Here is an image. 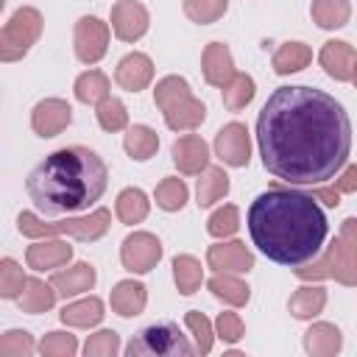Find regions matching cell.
I'll use <instances>...</instances> for the list:
<instances>
[{
    "instance_id": "cell-1",
    "label": "cell",
    "mask_w": 357,
    "mask_h": 357,
    "mask_svg": "<svg viewBox=\"0 0 357 357\" xmlns=\"http://www.w3.org/2000/svg\"><path fill=\"white\" fill-rule=\"evenodd\" d=\"M265 170L287 184H321L349 159L351 123L343 106L312 86H279L257 117Z\"/></svg>"
},
{
    "instance_id": "cell-4",
    "label": "cell",
    "mask_w": 357,
    "mask_h": 357,
    "mask_svg": "<svg viewBox=\"0 0 357 357\" xmlns=\"http://www.w3.org/2000/svg\"><path fill=\"white\" fill-rule=\"evenodd\" d=\"M296 276L304 282L312 279H337L346 287L357 284V218H346L340 234L329 243L324 257L312 259L304 268H296Z\"/></svg>"
},
{
    "instance_id": "cell-40",
    "label": "cell",
    "mask_w": 357,
    "mask_h": 357,
    "mask_svg": "<svg viewBox=\"0 0 357 357\" xmlns=\"http://www.w3.org/2000/svg\"><path fill=\"white\" fill-rule=\"evenodd\" d=\"M184 321H187V326H190V332L195 337V351L198 354H209L212 351V340H215V332H212L209 318L204 312H198V310H190L184 315Z\"/></svg>"
},
{
    "instance_id": "cell-30",
    "label": "cell",
    "mask_w": 357,
    "mask_h": 357,
    "mask_svg": "<svg viewBox=\"0 0 357 357\" xmlns=\"http://www.w3.org/2000/svg\"><path fill=\"white\" fill-rule=\"evenodd\" d=\"M123 145H126V153H128L131 159L148 162V159L156 153V148H159V137H156V131L148 128V126H131V128L126 131Z\"/></svg>"
},
{
    "instance_id": "cell-43",
    "label": "cell",
    "mask_w": 357,
    "mask_h": 357,
    "mask_svg": "<svg viewBox=\"0 0 357 357\" xmlns=\"http://www.w3.org/2000/svg\"><path fill=\"white\" fill-rule=\"evenodd\" d=\"M117 349H120V335L114 329H100V332L89 335L84 354L86 357H112V354H117Z\"/></svg>"
},
{
    "instance_id": "cell-44",
    "label": "cell",
    "mask_w": 357,
    "mask_h": 357,
    "mask_svg": "<svg viewBox=\"0 0 357 357\" xmlns=\"http://www.w3.org/2000/svg\"><path fill=\"white\" fill-rule=\"evenodd\" d=\"M215 335L223 340V343H237L243 335H245V326H243V318L231 310L220 312L218 321H215Z\"/></svg>"
},
{
    "instance_id": "cell-22",
    "label": "cell",
    "mask_w": 357,
    "mask_h": 357,
    "mask_svg": "<svg viewBox=\"0 0 357 357\" xmlns=\"http://www.w3.org/2000/svg\"><path fill=\"white\" fill-rule=\"evenodd\" d=\"M340 346H343V335L335 324L321 321V324H312L304 332V349L315 357H332V354L340 351Z\"/></svg>"
},
{
    "instance_id": "cell-2",
    "label": "cell",
    "mask_w": 357,
    "mask_h": 357,
    "mask_svg": "<svg viewBox=\"0 0 357 357\" xmlns=\"http://www.w3.org/2000/svg\"><path fill=\"white\" fill-rule=\"evenodd\" d=\"M248 231L254 245L273 262L298 268L321 251L329 223L310 192L271 187L248 206Z\"/></svg>"
},
{
    "instance_id": "cell-3",
    "label": "cell",
    "mask_w": 357,
    "mask_h": 357,
    "mask_svg": "<svg viewBox=\"0 0 357 357\" xmlns=\"http://www.w3.org/2000/svg\"><path fill=\"white\" fill-rule=\"evenodd\" d=\"M109 184L106 162L86 145H67L45 156L25 178V192L42 215L89 209Z\"/></svg>"
},
{
    "instance_id": "cell-16",
    "label": "cell",
    "mask_w": 357,
    "mask_h": 357,
    "mask_svg": "<svg viewBox=\"0 0 357 357\" xmlns=\"http://www.w3.org/2000/svg\"><path fill=\"white\" fill-rule=\"evenodd\" d=\"M173 162L184 176L204 173L209 167V145L198 134H184L173 142Z\"/></svg>"
},
{
    "instance_id": "cell-46",
    "label": "cell",
    "mask_w": 357,
    "mask_h": 357,
    "mask_svg": "<svg viewBox=\"0 0 357 357\" xmlns=\"http://www.w3.org/2000/svg\"><path fill=\"white\" fill-rule=\"evenodd\" d=\"M310 195H312L315 201H324V204L332 206V209L340 204V192H337V187H315Z\"/></svg>"
},
{
    "instance_id": "cell-13",
    "label": "cell",
    "mask_w": 357,
    "mask_h": 357,
    "mask_svg": "<svg viewBox=\"0 0 357 357\" xmlns=\"http://www.w3.org/2000/svg\"><path fill=\"white\" fill-rule=\"evenodd\" d=\"M70 120H73V109L61 98H45L31 112V128L39 137H56V134H61L70 126Z\"/></svg>"
},
{
    "instance_id": "cell-6",
    "label": "cell",
    "mask_w": 357,
    "mask_h": 357,
    "mask_svg": "<svg viewBox=\"0 0 357 357\" xmlns=\"http://www.w3.org/2000/svg\"><path fill=\"white\" fill-rule=\"evenodd\" d=\"M109 223H112V212L109 209H95L84 218H67V220H59V223H45L39 220L33 212H20L17 218V229L25 234V237H47V234H73L84 243L89 240H98L109 231Z\"/></svg>"
},
{
    "instance_id": "cell-15",
    "label": "cell",
    "mask_w": 357,
    "mask_h": 357,
    "mask_svg": "<svg viewBox=\"0 0 357 357\" xmlns=\"http://www.w3.org/2000/svg\"><path fill=\"white\" fill-rule=\"evenodd\" d=\"M318 61L324 67V73L335 81H351L354 75V61H357V53L349 42H340V39H329L324 42L321 53H318Z\"/></svg>"
},
{
    "instance_id": "cell-24",
    "label": "cell",
    "mask_w": 357,
    "mask_h": 357,
    "mask_svg": "<svg viewBox=\"0 0 357 357\" xmlns=\"http://www.w3.org/2000/svg\"><path fill=\"white\" fill-rule=\"evenodd\" d=\"M324 307H326V290L321 284H304L287 301V310L301 321H312L315 315L324 312Z\"/></svg>"
},
{
    "instance_id": "cell-21",
    "label": "cell",
    "mask_w": 357,
    "mask_h": 357,
    "mask_svg": "<svg viewBox=\"0 0 357 357\" xmlns=\"http://www.w3.org/2000/svg\"><path fill=\"white\" fill-rule=\"evenodd\" d=\"M109 301H112V310H114L117 315H123V318H134V315H139V312L145 310V304H148V290H145L142 282L123 279V282L114 284Z\"/></svg>"
},
{
    "instance_id": "cell-26",
    "label": "cell",
    "mask_w": 357,
    "mask_h": 357,
    "mask_svg": "<svg viewBox=\"0 0 357 357\" xmlns=\"http://www.w3.org/2000/svg\"><path fill=\"white\" fill-rule=\"evenodd\" d=\"M206 287L212 290L215 298H220V301H226L231 307H243L248 301V296H251L248 284L243 279H237V273H215L206 282Z\"/></svg>"
},
{
    "instance_id": "cell-17",
    "label": "cell",
    "mask_w": 357,
    "mask_h": 357,
    "mask_svg": "<svg viewBox=\"0 0 357 357\" xmlns=\"http://www.w3.org/2000/svg\"><path fill=\"white\" fill-rule=\"evenodd\" d=\"M151 78H153V61L145 53H137V50L128 53V56H123L120 64H117V70H114V81L123 89H128V92L145 89L151 84Z\"/></svg>"
},
{
    "instance_id": "cell-33",
    "label": "cell",
    "mask_w": 357,
    "mask_h": 357,
    "mask_svg": "<svg viewBox=\"0 0 357 357\" xmlns=\"http://www.w3.org/2000/svg\"><path fill=\"white\" fill-rule=\"evenodd\" d=\"M198 206H212L229 192V176L223 167H206L198 178Z\"/></svg>"
},
{
    "instance_id": "cell-39",
    "label": "cell",
    "mask_w": 357,
    "mask_h": 357,
    "mask_svg": "<svg viewBox=\"0 0 357 357\" xmlns=\"http://www.w3.org/2000/svg\"><path fill=\"white\" fill-rule=\"evenodd\" d=\"M25 279L28 276L22 273V268L11 257H6L0 262V296L3 298H20L22 287H25Z\"/></svg>"
},
{
    "instance_id": "cell-14",
    "label": "cell",
    "mask_w": 357,
    "mask_h": 357,
    "mask_svg": "<svg viewBox=\"0 0 357 357\" xmlns=\"http://www.w3.org/2000/svg\"><path fill=\"white\" fill-rule=\"evenodd\" d=\"M206 265L218 273H248L254 268V254L240 240L215 243L206 248Z\"/></svg>"
},
{
    "instance_id": "cell-32",
    "label": "cell",
    "mask_w": 357,
    "mask_h": 357,
    "mask_svg": "<svg viewBox=\"0 0 357 357\" xmlns=\"http://www.w3.org/2000/svg\"><path fill=\"white\" fill-rule=\"evenodd\" d=\"M223 89V106L229 109V112H240V109H245L251 100H254V78L251 75H245V73H234L231 78H229V84H223L220 86Z\"/></svg>"
},
{
    "instance_id": "cell-35",
    "label": "cell",
    "mask_w": 357,
    "mask_h": 357,
    "mask_svg": "<svg viewBox=\"0 0 357 357\" xmlns=\"http://www.w3.org/2000/svg\"><path fill=\"white\" fill-rule=\"evenodd\" d=\"M156 206L165 209V212H178L184 204H187V184L178 178V176H167L156 184Z\"/></svg>"
},
{
    "instance_id": "cell-31",
    "label": "cell",
    "mask_w": 357,
    "mask_h": 357,
    "mask_svg": "<svg viewBox=\"0 0 357 357\" xmlns=\"http://www.w3.org/2000/svg\"><path fill=\"white\" fill-rule=\"evenodd\" d=\"M173 279H176V287H178L181 296H192L204 282V268L195 257L178 254L173 259Z\"/></svg>"
},
{
    "instance_id": "cell-37",
    "label": "cell",
    "mask_w": 357,
    "mask_h": 357,
    "mask_svg": "<svg viewBox=\"0 0 357 357\" xmlns=\"http://www.w3.org/2000/svg\"><path fill=\"white\" fill-rule=\"evenodd\" d=\"M229 8V0H184V14L198 22V25H209L218 22Z\"/></svg>"
},
{
    "instance_id": "cell-36",
    "label": "cell",
    "mask_w": 357,
    "mask_h": 357,
    "mask_svg": "<svg viewBox=\"0 0 357 357\" xmlns=\"http://www.w3.org/2000/svg\"><path fill=\"white\" fill-rule=\"evenodd\" d=\"M95 114H98V123H100V128L103 131H123L126 126H128V112H126V106H123V100L120 98H103L98 106H95Z\"/></svg>"
},
{
    "instance_id": "cell-19",
    "label": "cell",
    "mask_w": 357,
    "mask_h": 357,
    "mask_svg": "<svg viewBox=\"0 0 357 357\" xmlns=\"http://www.w3.org/2000/svg\"><path fill=\"white\" fill-rule=\"evenodd\" d=\"M95 279H98V273H95V268L89 262H75L67 271H56L50 276V284L56 287V293L61 298H70V296H78L84 290H92Z\"/></svg>"
},
{
    "instance_id": "cell-47",
    "label": "cell",
    "mask_w": 357,
    "mask_h": 357,
    "mask_svg": "<svg viewBox=\"0 0 357 357\" xmlns=\"http://www.w3.org/2000/svg\"><path fill=\"white\" fill-rule=\"evenodd\" d=\"M351 84L357 86V61H354V75H351Z\"/></svg>"
},
{
    "instance_id": "cell-45",
    "label": "cell",
    "mask_w": 357,
    "mask_h": 357,
    "mask_svg": "<svg viewBox=\"0 0 357 357\" xmlns=\"http://www.w3.org/2000/svg\"><path fill=\"white\" fill-rule=\"evenodd\" d=\"M335 187H337V192H357V165H349L340 173V178L335 181Z\"/></svg>"
},
{
    "instance_id": "cell-42",
    "label": "cell",
    "mask_w": 357,
    "mask_h": 357,
    "mask_svg": "<svg viewBox=\"0 0 357 357\" xmlns=\"http://www.w3.org/2000/svg\"><path fill=\"white\" fill-rule=\"evenodd\" d=\"M42 357H73L78 351V340L70 332H47L39 343Z\"/></svg>"
},
{
    "instance_id": "cell-29",
    "label": "cell",
    "mask_w": 357,
    "mask_h": 357,
    "mask_svg": "<svg viewBox=\"0 0 357 357\" xmlns=\"http://www.w3.org/2000/svg\"><path fill=\"white\" fill-rule=\"evenodd\" d=\"M310 61H312V50H310L304 42H284V45L273 53V70H276L279 75L298 73V70H304Z\"/></svg>"
},
{
    "instance_id": "cell-41",
    "label": "cell",
    "mask_w": 357,
    "mask_h": 357,
    "mask_svg": "<svg viewBox=\"0 0 357 357\" xmlns=\"http://www.w3.org/2000/svg\"><path fill=\"white\" fill-rule=\"evenodd\" d=\"M33 351V337L25 329H8L0 337V357H31Z\"/></svg>"
},
{
    "instance_id": "cell-8",
    "label": "cell",
    "mask_w": 357,
    "mask_h": 357,
    "mask_svg": "<svg viewBox=\"0 0 357 357\" xmlns=\"http://www.w3.org/2000/svg\"><path fill=\"white\" fill-rule=\"evenodd\" d=\"M42 33V14L31 6H22L11 14V20L0 31V59L3 61H17L22 59L31 45Z\"/></svg>"
},
{
    "instance_id": "cell-34",
    "label": "cell",
    "mask_w": 357,
    "mask_h": 357,
    "mask_svg": "<svg viewBox=\"0 0 357 357\" xmlns=\"http://www.w3.org/2000/svg\"><path fill=\"white\" fill-rule=\"evenodd\" d=\"M75 98L81 103L98 106L103 98H109V78L100 70H86L75 78Z\"/></svg>"
},
{
    "instance_id": "cell-20",
    "label": "cell",
    "mask_w": 357,
    "mask_h": 357,
    "mask_svg": "<svg viewBox=\"0 0 357 357\" xmlns=\"http://www.w3.org/2000/svg\"><path fill=\"white\" fill-rule=\"evenodd\" d=\"M25 259H28V268H33V271H53L73 259V245H67L61 240L33 243V245H28Z\"/></svg>"
},
{
    "instance_id": "cell-11",
    "label": "cell",
    "mask_w": 357,
    "mask_h": 357,
    "mask_svg": "<svg viewBox=\"0 0 357 357\" xmlns=\"http://www.w3.org/2000/svg\"><path fill=\"white\" fill-rule=\"evenodd\" d=\"M215 153L223 159L229 167H245L251 159V139L248 128L243 123H226L215 134Z\"/></svg>"
},
{
    "instance_id": "cell-18",
    "label": "cell",
    "mask_w": 357,
    "mask_h": 357,
    "mask_svg": "<svg viewBox=\"0 0 357 357\" xmlns=\"http://www.w3.org/2000/svg\"><path fill=\"white\" fill-rule=\"evenodd\" d=\"M201 70H204L206 84H212V86L229 84V78L234 75L231 50H229L223 42H209V45L204 47V56H201Z\"/></svg>"
},
{
    "instance_id": "cell-7",
    "label": "cell",
    "mask_w": 357,
    "mask_h": 357,
    "mask_svg": "<svg viewBox=\"0 0 357 357\" xmlns=\"http://www.w3.org/2000/svg\"><path fill=\"white\" fill-rule=\"evenodd\" d=\"M192 351L195 346H190L173 321H159L139 329L126 346L128 357H190Z\"/></svg>"
},
{
    "instance_id": "cell-10",
    "label": "cell",
    "mask_w": 357,
    "mask_h": 357,
    "mask_svg": "<svg viewBox=\"0 0 357 357\" xmlns=\"http://www.w3.org/2000/svg\"><path fill=\"white\" fill-rule=\"evenodd\" d=\"M123 268L131 273H148L162 259V243L151 231H134L120 245Z\"/></svg>"
},
{
    "instance_id": "cell-9",
    "label": "cell",
    "mask_w": 357,
    "mask_h": 357,
    "mask_svg": "<svg viewBox=\"0 0 357 357\" xmlns=\"http://www.w3.org/2000/svg\"><path fill=\"white\" fill-rule=\"evenodd\" d=\"M73 47L78 61L84 64H95L106 56L109 50V25L98 17H81L75 22V33H73Z\"/></svg>"
},
{
    "instance_id": "cell-5",
    "label": "cell",
    "mask_w": 357,
    "mask_h": 357,
    "mask_svg": "<svg viewBox=\"0 0 357 357\" xmlns=\"http://www.w3.org/2000/svg\"><path fill=\"white\" fill-rule=\"evenodd\" d=\"M153 103L173 131H192L206 117V106L190 92V84L181 75H165L153 89Z\"/></svg>"
},
{
    "instance_id": "cell-25",
    "label": "cell",
    "mask_w": 357,
    "mask_h": 357,
    "mask_svg": "<svg viewBox=\"0 0 357 357\" xmlns=\"http://www.w3.org/2000/svg\"><path fill=\"white\" fill-rule=\"evenodd\" d=\"M56 287L53 284H45L42 279H25V287L20 293V310L22 312H31V315H39V312H47L53 304H56Z\"/></svg>"
},
{
    "instance_id": "cell-27",
    "label": "cell",
    "mask_w": 357,
    "mask_h": 357,
    "mask_svg": "<svg viewBox=\"0 0 357 357\" xmlns=\"http://www.w3.org/2000/svg\"><path fill=\"white\" fill-rule=\"evenodd\" d=\"M148 209H151L148 195H145L142 190H137V187L123 190V192L117 195V204H114V212H117L120 223H126V226L142 223V220L148 218Z\"/></svg>"
},
{
    "instance_id": "cell-28",
    "label": "cell",
    "mask_w": 357,
    "mask_h": 357,
    "mask_svg": "<svg viewBox=\"0 0 357 357\" xmlns=\"http://www.w3.org/2000/svg\"><path fill=\"white\" fill-rule=\"evenodd\" d=\"M310 14L312 20L326 28V31H335V28H343L351 17V6L349 0H312L310 6Z\"/></svg>"
},
{
    "instance_id": "cell-12",
    "label": "cell",
    "mask_w": 357,
    "mask_h": 357,
    "mask_svg": "<svg viewBox=\"0 0 357 357\" xmlns=\"http://www.w3.org/2000/svg\"><path fill=\"white\" fill-rule=\"evenodd\" d=\"M151 25L148 8L137 0H117L112 6V31L117 39L123 42H137L139 36H145Z\"/></svg>"
},
{
    "instance_id": "cell-38",
    "label": "cell",
    "mask_w": 357,
    "mask_h": 357,
    "mask_svg": "<svg viewBox=\"0 0 357 357\" xmlns=\"http://www.w3.org/2000/svg\"><path fill=\"white\" fill-rule=\"evenodd\" d=\"M237 226H240V212H237L234 204H226V206L215 209L209 215V220H206V231L212 237H220V240L223 237H231L237 231Z\"/></svg>"
},
{
    "instance_id": "cell-23",
    "label": "cell",
    "mask_w": 357,
    "mask_h": 357,
    "mask_svg": "<svg viewBox=\"0 0 357 357\" xmlns=\"http://www.w3.org/2000/svg\"><path fill=\"white\" fill-rule=\"evenodd\" d=\"M103 315H106V312H103V301H100L98 296L73 301V304H67V307L59 312L61 324H67V326H78V329L98 326V324L103 321Z\"/></svg>"
}]
</instances>
